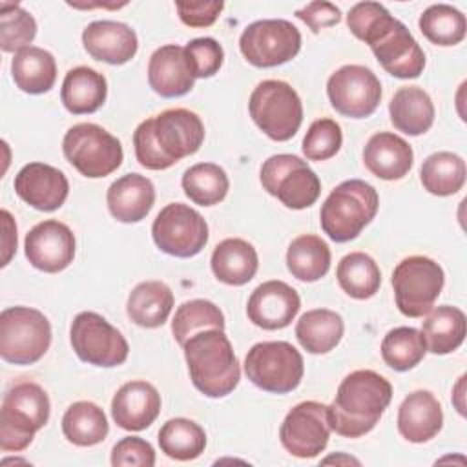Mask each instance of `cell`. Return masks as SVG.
I'll list each match as a JSON object with an SVG mask.
<instances>
[{"label":"cell","mask_w":467,"mask_h":467,"mask_svg":"<svg viewBox=\"0 0 467 467\" xmlns=\"http://www.w3.org/2000/svg\"><path fill=\"white\" fill-rule=\"evenodd\" d=\"M106 95L108 84L104 75L88 66L69 69L60 89L62 104L73 115L95 113L104 104Z\"/></svg>","instance_id":"cell-28"},{"label":"cell","mask_w":467,"mask_h":467,"mask_svg":"<svg viewBox=\"0 0 467 467\" xmlns=\"http://www.w3.org/2000/svg\"><path fill=\"white\" fill-rule=\"evenodd\" d=\"M161 412L159 390L142 379L124 383L111 400L113 421L126 431H142L150 427Z\"/></svg>","instance_id":"cell-21"},{"label":"cell","mask_w":467,"mask_h":467,"mask_svg":"<svg viewBox=\"0 0 467 467\" xmlns=\"http://www.w3.org/2000/svg\"><path fill=\"white\" fill-rule=\"evenodd\" d=\"M392 400V385L374 370H354L343 378L328 405L330 429L345 438L370 432Z\"/></svg>","instance_id":"cell-3"},{"label":"cell","mask_w":467,"mask_h":467,"mask_svg":"<svg viewBox=\"0 0 467 467\" xmlns=\"http://www.w3.org/2000/svg\"><path fill=\"white\" fill-rule=\"evenodd\" d=\"M182 190L201 206H213L221 202L230 188V181L226 171L213 162H199L190 166L182 175Z\"/></svg>","instance_id":"cell-39"},{"label":"cell","mask_w":467,"mask_h":467,"mask_svg":"<svg viewBox=\"0 0 467 467\" xmlns=\"http://www.w3.org/2000/svg\"><path fill=\"white\" fill-rule=\"evenodd\" d=\"M11 75L22 91L31 95L46 93L57 80L55 57L36 46L24 47L11 60Z\"/></svg>","instance_id":"cell-31"},{"label":"cell","mask_w":467,"mask_h":467,"mask_svg":"<svg viewBox=\"0 0 467 467\" xmlns=\"http://www.w3.org/2000/svg\"><path fill=\"white\" fill-rule=\"evenodd\" d=\"M150 88L166 99L186 95L195 82L184 47L177 44H166L153 51L148 64Z\"/></svg>","instance_id":"cell-23"},{"label":"cell","mask_w":467,"mask_h":467,"mask_svg":"<svg viewBox=\"0 0 467 467\" xmlns=\"http://www.w3.org/2000/svg\"><path fill=\"white\" fill-rule=\"evenodd\" d=\"M421 334L429 352L449 354L465 339V314L458 306H436L425 314Z\"/></svg>","instance_id":"cell-33"},{"label":"cell","mask_w":467,"mask_h":467,"mask_svg":"<svg viewBox=\"0 0 467 467\" xmlns=\"http://www.w3.org/2000/svg\"><path fill=\"white\" fill-rule=\"evenodd\" d=\"M286 266L296 279L314 283L327 275L330 268V248L317 235H299L286 250Z\"/></svg>","instance_id":"cell-34"},{"label":"cell","mask_w":467,"mask_h":467,"mask_svg":"<svg viewBox=\"0 0 467 467\" xmlns=\"http://www.w3.org/2000/svg\"><path fill=\"white\" fill-rule=\"evenodd\" d=\"M2 223H4V239H2V246H4V257H2V266H5L13 255V252L16 250V224L11 217V213L7 210H2Z\"/></svg>","instance_id":"cell-49"},{"label":"cell","mask_w":467,"mask_h":467,"mask_svg":"<svg viewBox=\"0 0 467 467\" xmlns=\"http://www.w3.org/2000/svg\"><path fill=\"white\" fill-rule=\"evenodd\" d=\"M108 420L104 410L91 401H77L62 416V432L78 447H91L106 440Z\"/></svg>","instance_id":"cell-35"},{"label":"cell","mask_w":467,"mask_h":467,"mask_svg":"<svg viewBox=\"0 0 467 467\" xmlns=\"http://www.w3.org/2000/svg\"><path fill=\"white\" fill-rule=\"evenodd\" d=\"M111 465H137V467H153L155 465V451L153 447L139 438V436H126L115 443L111 451Z\"/></svg>","instance_id":"cell-46"},{"label":"cell","mask_w":467,"mask_h":467,"mask_svg":"<svg viewBox=\"0 0 467 467\" xmlns=\"http://www.w3.org/2000/svg\"><path fill=\"white\" fill-rule=\"evenodd\" d=\"M49 398L46 390L31 381L11 387L2 401L0 410V449L24 451L36 431L49 420Z\"/></svg>","instance_id":"cell-6"},{"label":"cell","mask_w":467,"mask_h":467,"mask_svg":"<svg viewBox=\"0 0 467 467\" xmlns=\"http://www.w3.org/2000/svg\"><path fill=\"white\" fill-rule=\"evenodd\" d=\"M345 332L343 317L328 308L305 312L296 325V337L310 354H327L341 341Z\"/></svg>","instance_id":"cell-32"},{"label":"cell","mask_w":467,"mask_h":467,"mask_svg":"<svg viewBox=\"0 0 467 467\" xmlns=\"http://www.w3.org/2000/svg\"><path fill=\"white\" fill-rule=\"evenodd\" d=\"M350 33L368 44L381 67L396 78H418L425 53L407 26L378 2H359L347 15Z\"/></svg>","instance_id":"cell-1"},{"label":"cell","mask_w":467,"mask_h":467,"mask_svg":"<svg viewBox=\"0 0 467 467\" xmlns=\"http://www.w3.org/2000/svg\"><path fill=\"white\" fill-rule=\"evenodd\" d=\"M16 195L40 212L58 210L69 193L66 175L49 164L29 162L15 177Z\"/></svg>","instance_id":"cell-20"},{"label":"cell","mask_w":467,"mask_h":467,"mask_svg":"<svg viewBox=\"0 0 467 467\" xmlns=\"http://www.w3.org/2000/svg\"><path fill=\"white\" fill-rule=\"evenodd\" d=\"M184 55L195 78L213 77L223 66L224 51L215 38H193L184 46Z\"/></svg>","instance_id":"cell-45"},{"label":"cell","mask_w":467,"mask_h":467,"mask_svg":"<svg viewBox=\"0 0 467 467\" xmlns=\"http://www.w3.org/2000/svg\"><path fill=\"white\" fill-rule=\"evenodd\" d=\"M244 372L255 387L274 394H286L301 383L305 363L294 345L286 341H263L248 350Z\"/></svg>","instance_id":"cell-11"},{"label":"cell","mask_w":467,"mask_h":467,"mask_svg":"<svg viewBox=\"0 0 467 467\" xmlns=\"http://www.w3.org/2000/svg\"><path fill=\"white\" fill-rule=\"evenodd\" d=\"M255 126L272 140H290L303 122V104L297 91L283 80L259 82L248 100Z\"/></svg>","instance_id":"cell-7"},{"label":"cell","mask_w":467,"mask_h":467,"mask_svg":"<svg viewBox=\"0 0 467 467\" xmlns=\"http://www.w3.org/2000/svg\"><path fill=\"white\" fill-rule=\"evenodd\" d=\"M0 46L5 53L20 51L29 47L36 35V22L31 13H27L18 4H0Z\"/></svg>","instance_id":"cell-43"},{"label":"cell","mask_w":467,"mask_h":467,"mask_svg":"<svg viewBox=\"0 0 467 467\" xmlns=\"http://www.w3.org/2000/svg\"><path fill=\"white\" fill-rule=\"evenodd\" d=\"M24 248L27 261L35 268L57 274L73 263L75 235L67 224L57 219H47L27 232Z\"/></svg>","instance_id":"cell-18"},{"label":"cell","mask_w":467,"mask_h":467,"mask_svg":"<svg viewBox=\"0 0 467 467\" xmlns=\"http://www.w3.org/2000/svg\"><path fill=\"white\" fill-rule=\"evenodd\" d=\"M420 179L429 193L440 197L452 195L463 188L465 161L451 151L432 153L423 161Z\"/></svg>","instance_id":"cell-37"},{"label":"cell","mask_w":467,"mask_h":467,"mask_svg":"<svg viewBox=\"0 0 467 467\" xmlns=\"http://www.w3.org/2000/svg\"><path fill=\"white\" fill-rule=\"evenodd\" d=\"M412 159L410 144L390 131L374 133L363 150L365 166L383 181L403 179L412 168Z\"/></svg>","instance_id":"cell-25"},{"label":"cell","mask_w":467,"mask_h":467,"mask_svg":"<svg viewBox=\"0 0 467 467\" xmlns=\"http://www.w3.org/2000/svg\"><path fill=\"white\" fill-rule=\"evenodd\" d=\"M390 281L400 312L407 317H423L441 294L445 274L434 259L409 255L396 265Z\"/></svg>","instance_id":"cell-10"},{"label":"cell","mask_w":467,"mask_h":467,"mask_svg":"<svg viewBox=\"0 0 467 467\" xmlns=\"http://www.w3.org/2000/svg\"><path fill=\"white\" fill-rule=\"evenodd\" d=\"M327 95L337 113L365 119L379 106L381 82L372 69L359 64H347L330 75Z\"/></svg>","instance_id":"cell-16"},{"label":"cell","mask_w":467,"mask_h":467,"mask_svg":"<svg viewBox=\"0 0 467 467\" xmlns=\"http://www.w3.org/2000/svg\"><path fill=\"white\" fill-rule=\"evenodd\" d=\"M301 308L299 294L285 281H266L261 283L248 297L246 314L248 319L265 328L279 330L292 323Z\"/></svg>","instance_id":"cell-19"},{"label":"cell","mask_w":467,"mask_h":467,"mask_svg":"<svg viewBox=\"0 0 467 467\" xmlns=\"http://www.w3.org/2000/svg\"><path fill=\"white\" fill-rule=\"evenodd\" d=\"M109 213L120 223H139L142 221L153 202L155 188L153 182L139 173H128L111 182L106 193Z\"/></svg>","instance_id":"cell-26"},{"label":"cell","mask_w":467,"mask_h":467,"mask_svg":"<svg viewBox=\"0 0 467 467\" xmlns=\"http://www.w3.org/2000/svg\"><path fill=\"white\" fill-rule=\"evenodd\" d=\"M427 345L423 334L414 327H396L389 330L381 341L383 361L398 372L414 368L423 359Z\"/></svg>","instance_id":"cell-41"},{"label":"cell","mask_w":467,"mask_h":467,"mask_svg":"<svg viewBox=\"0 0 467 467\" xmlns=\"http://www.w3.org/2000/svg\"><path fill=\"white\" fill-rule=\"evenodd\" d=\"M330 462H347V463H359L358 460H354V458H345V460H341V458H337V456H332V458H327L323 463H330Z\"/></svg>","instance_id":"cell-51"},{"label":"cell","mask_w":467,"mask_h":467,"mask_svg":"<svg viewBox=\"0 0 467 467\" xmlns=\"http://www.w3.org/2000/svg\"><path fill=\"white\" fill-rule=\"evenodd\" d=\"M173 308V292L162 281L139 283L128 297V317L144 328L161 327Z\"/></svg>","instance_id":"cell-30"},{"label":"cell","mask_w":467,"mask_h":467,"mask_svg":"<svg viewBox=\"0 0 467 467\" xmlns=\"http://www.w3.org/2000/svg\"><path fill=\"white\" fill-rule=\"evenodd\" d=\"M463 379H465V376H462L460 378V381H458V385H456V394H452V401H454V405H456V409H458V412L463 416L465 414V409H463V401H462V398H463Z\"/></svg>","instance_id":"cell-50"},{"label":"cell","mask_w":467,"mask_h":467,"mask_svg":"<svg viewBox=\"0 0 467 467\" xmlns=\"http://www.w3.org/2000/svg\"><path fill=\"white\" fill-rule=\"evenodd\" d=\"M82 44L95 60L113 66L131 60L139 47L135 31L115 20H95L88 24L82 31Z\"/></svg>","instance_id":"cell-22"},{"label":"cell","mask_w":467,"mask_h":467,"mask_svg":"<svg viewBox=\"0 0 467 467\" xmlns=\"http://www.w3.org/2000/svg\"><path fill=\"white\" fill-rule=\"evenodd\" d=\"M296 16L303 20L312 33H319L323 27L336 26L341 20V11L330 2H312L297 9Z\"/></svg>","instance_id":"cell-48"},{"label":"cell","mask_w":467,"mask_h":467,"mask_svg":"<svg viewBox=\"0 0 467 467\" xmlns=\"http://www.w3.org/2000/svg\"><path fill=\"white\" fill-rule=\"evenodd\" d=\"M343 142L341 128L332 119H317L310 124L303 139V153L308 161H327L334 157Z\"/></svg>","instance_id":"cell-44"},{"label":"cell","mask_w":467,"mask_h":467,"mask_svg":"<svg viewBox=\"0 0 467 467\" xmlns=\"http://www.w3.org/2000/svg\"><path fill=\"white\" fill-rule=\"evenodd\" d=\"M204 328L224 330V316L215 303L206 299H192L175 310L171 332L181 347L188 341V337Z\"/></svg>","instance_id":"cell-42"},{"label":"cell","mask_w":467,"mask_h":467,"mask_svg":"<svg viewBox=\"0 0 467 467\" xmlns=\"http://www.w3.org/2000/svg\"><path fill=\"white\" fill-rule=\"evenodd\" d=\"M62 151L67 162L80 175L89 179L113 173L124 159L120 140L91 122L71 126L64 135Z\"/></svg>","instance_id":"cell-9"},{"label":"cell","mask_w":467,"mask_h":467,"mask_svg":"<svg viewBox=\"0 0 467 467\" xmlns=\"http://www.w3.org/2000/svg\"><path fill=\"white\" fill-rule=\"evenodd\" d=\"M239 49L252 66L275 67L299 53L301 33L283 18L257 20L241 33Z\"/></svg>","instance_id":"cell-13"},{"label":"cell","mask_w":467,"mask_h":467,"mask_svg":"<svg viewBox=\"0 0 467 467\" xmlns=\"http://www.w3.org/2000/svg\"><path fill=\"white\" fill-rule=\"evenodd\" d=\"M151 235L159 250L175 257H193L208 243L204 217L182 202L166 204L151 224Z\"/></svg>","instance_id":"cell-14"},{"label":"cell","mask_w":467,"mask_h":467,"mask_svg":"<svg viewBox=\"0 0 467 467\" xmlns=\"http://www.w3.org/2000/svg\"><path fill=\"white\" fill-rule=\"evenodd\" d=\"M443 425V410L429 390L410 392L398 409V431L412 443L432 440Z\"/></svg>","instance_id":"cell-24"},{"label":"cell","mask_w":467,"mask_h":467,"mask_svg":"<svg viewBox=\"0 0 467 467\" xmlns=\"http://www.w3.org/2000/svg\"><path fill=\"white\" fill-rule=\"evenodd\" d=\"M379 206L378 192L361 179H348L337 184L325 199L319 223L323 232L336 243L356 239L376 217Z\"/></svg>","instance_id":"cell-5"},{"label":"cell","mask_w":467,"mask_h":467,"mask_svg":"<svg viewBox=\"0 0 467 467\" xmlns=\"http://www.w3.org/2000/svg\"><path fill=\"white\" fill-rule=\"evenodd\" d=\"M69 339L75 354L95 367H117L128 358L130 347L124 336L97 312L75 316Z\"/></svg>","instance_id":"cell-15"},{"label":"cell","mask_w":467,"mask_h":467,"mask_svg":"<svg viewBox=\"0 0 467 467\" xmlns=\"http://www.w3.org/2000/svg\"><path fill=\"white\" fill-rule=\"evenodd\" d=\"M161 451L173 460L188 462L204 452V429L188 418H171L159 431Z\"/></svg>","instance_id":"cell-38"},{"label":"cell","mask_w":467,"mask_h":467,"mask_svg":"<svg viewBox=\"0 0 467 467\" xmlns=\"http://www.w3.org/2000/svg\"><path fill=\"white\" fill-rule=\"evenodd\" d=\"M175 7L182 24L190 27H208L217 20L224 4L223 2H177Z\"/></svg>","instance_id":"cell-47"},{"label":"cell","mask_w":467,"mask_h":467,"mask_svg":"<svg viewBox=\"0 0 467 467\" xmlns=\"http://www.w3.org/2000/svg\"><path fill=\"white\" fill-rule=\"evenodd\" d=\"M341 290L354 299L372 297L381 285V272L376 261L365 252L347 254L336 268Z\"/></svg>","instance_id":"cell-36"},{"label":"cell","mask_w":467,"mask_h":467,"mask_svg":"<svg viewBox=\"0 0 467 467\" xmlns=\"http://www.w3.org/2000/svg\"><path fill=\"white\" fill-rule=\"evenodd\" d=\"M390 122L405 135H421L434 122V104L427 91L418 86L400 88L389 104Z\"/></svg>","instance_id":"cell-29"},{"label":"cell","mask_w":467,"mask_h":467,"mask_svg":"<svg viewBox=\"0 0 467 467\" xmlns=\"http://www.w3.org/2000/svg\"><path fill=\"white\" fill-rule=\"evenodd\" d=\"M182 348L190 379L204 396L223 398L239 385V361L224 330H199L188 337Z\"/></svg>","instance_id":"cell-4"},{"label":"cell","mask_w":467,"mask_h":467,"mask_svg":"<svg viewBox=\"0 0 467 467\" xmlns=\"http://www.w3.org/2000/svg\"><path fill=\"white\" fill-rule=\"evenodd\" d=\"M418 24L423 36L436 46H456L465 38V15L449 4L429 5Z\"/></svg>","instance_id":"cell-40"},{"label":"cell","mask_w":467,"mask_h":467,"mask_svg":"<svg viewBox=\"0 0 467 467\" xmlns=\"http://www.w3.org/2000/svg\"><path fill=\"white\" fill-rule=\"evenodd\" d=\"M259 179L270 195L292 210L312 206L321 193V182L316 171L306 161L290 153L268 157L261 166Z\"/></svg>","instance_id":"cell-12"},{"label":"cell","mask_w":467,"mask_h":467,"mask_svg":"<svg viewBox=\"0 0 467 467\" xmlns=\"http://www.w3.org/2000/svg\"><path fill=\"white\" fill-rule=\"evenodd\" d=\"M212 272L226 285L241 286L254 279L259 259L255 248L239 237H230L221 241L212 254Z\"/></svg>","instance_id":"cell-27"},{"label":"cell","mask_w":467,"mask_h":467,"mask_svg":"<svg viewBox=\"0 0 467 467\" xmlns=\"http://www.w3.org/2000/svg\"><path fill=\"white\" fill-rule=\"evenodd\" d=\"M204 140L201 117L184 108H171L142 120L133 131L135 157L148 170H166L193 155Z\"/></svg>","instance_id":"cell-2"},{"label":"cell","mask_w":467,"mask_h":467,"mask_svg":"<svg viewBox=\"0 0 467 467\" xmlns=\"http://www.w3.org/2000/svg\"><path fill=\"white\" fill-rule=\"evenodd\" d=\"M328 405L319 401H301L285 416L279 440L296 458H316L325 451L330 438Z\"/></svg>","instance_id":"cell-17"},{"label":"cell","mask_w":467,"mask_h":467,"mask_svg":"<svg viewBox=\"0 0 467 467\" xmlns=\"http://www.w3.org/2000/svg\"><path fill=\"white\" fill-rule=\"evenodd\" d=\"M51 345L47 317L29 306H9L0 314V356L13 365L36 363Z\"/></svg>","instance_id":"cell-8"}]
</instances>
